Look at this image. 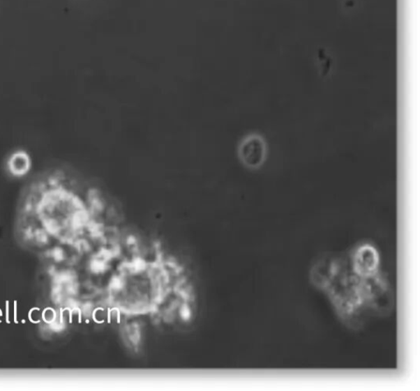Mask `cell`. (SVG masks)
<instances>
[{
    "label": "cell",
    "instance_id": "obj_1",
    "mask_svg": "<svg viewBox=\"0 0 420 391\" xmlns=\"http://www.w3.org/2000/svg\"><path fill=\"white\" fill-rule=\"evenodd\" d=\"M267 156V146L259 135H251L242 141L239 147V157L249 169H255L262 165Z\"/></svg>",
    "mask_w": 420,
    "mask_h": 391
},
{
    "label": "cell",
    "instance_id": "obj_2",
    "mask_svg": "<svg viewBox=\"0 0 420 391\" xmlns=\"http://www.w3.org/2000/svg\"><path fill=\"white\" fill-rule=\"evenodd\" d=\"M375 249L370 246H363L357 250L354 258V268L363 277H371L376 271L379 259Z\"/></svg>",
    "mask_w": 420,
    "mask_h": 391
},
{
    "label": "cell",
    "instance_id": "obj_3",
    "mask_svg": "<svg viewBox=\"0 0 420 391\" xmlns=\"http://www.w3.org/2000/svg\"><path fill=\"white\" fill-rule=\"evenodd\" d=\"M30 166L29 158L25 153L18 152L9 160L8 167L13 174L23 175L26 174Z\"/></svg>",
    "mask_w": 420,
    "mask_h": 391
}]
</instances>
